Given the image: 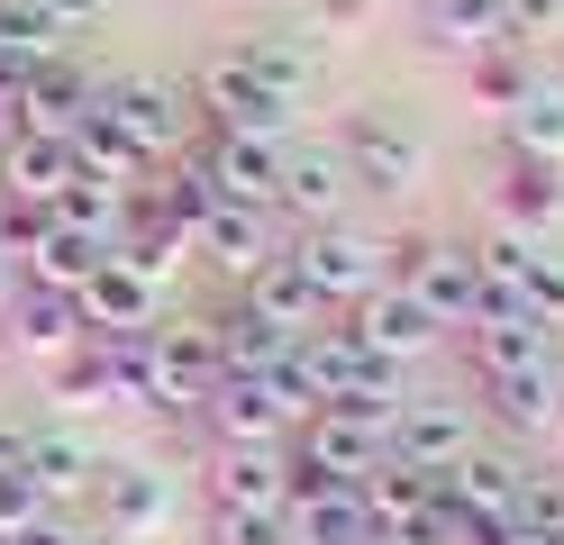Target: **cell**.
Masks as SVG:
<instances>
[{
	"label": "cell",
	"mask_w": 564,
	"mask_h": 545,
	"mask_svg": "<svg viewBox=\"0 0 564 545\" xmlns=\"http://www.w3.org/2000/svg\"><path fill=\"white\" fill-rule=\"evenodd\" d=\"M228 55H237L246 73H256V83H273L282 100H301L310 83H319V55H310V46H301V36H273V28H264V36H237V46H228Z\"/></svg>",
	"instance_id": "cell-32"
},
{
	"label": "cell",
	"mask_w": 564,
	"mask_h": 545,
	"mask_svg": "<svg viewBox=\"0 0 564 545\" xmlns=\"http://www.w3.org/2000/svg\"><path fill=\"white\" fill-rule=\"evenodd\" d=\"M155 382H164V418H192L209 391H219V327L209 318H155Z\"/></svg>",
	"instance_id": "cell-6"
},
{
	"label": "cell",
	"mask_w": 564,
	"mask_h": 545,
	"mask_svg": "<svg viewBox=\"0 0 564 545\" xmlns=\"http://www.w3.org/2000/svg\"><path fill=\"white\" fill-rule=\"evenodd\" d=\"M200 418H209V446H292V410L273 400V382L256 373H219V391L200 400Z\"/></svg>",
	"instance_id": "cell-14"
},
{
	"label": "cell",
	"mask_w": 564,
	"mask_h": 545,
	"mask_svg": "<svg viewBox=\"0 0 564 545\" xmlns=\"http://www.w3.org/2000/svg\"><path fill=\"white\" fill-rule=\"evenodd\" d=\"M10 128H19V91L0 83V145H10Z\"/></svg>",
	"instance_id": "cell-51"
},
{
	"label": "cell",
	"mask_w": 564,
	"mask_h": 545,
	"mask_svg": "<svg viewBox=\"0 0 564 545\" xmlns=\"http://www.w3.org/2000/svg\"><path fill=\"white\" fill-rule=\"evenodd\" d=\"M0 545H19V536H0Z\"/></svg>",
	"instance_id": "cell-56"
},
{
	"label": "cell",
	"mask_w": 564,
	"mask_h": 545,
	"mask_svg": "<svg viewBox=\"0 0 564 545\" xmlns=\"http://www.w3.org/2000/svg\"><path fill=\"white\" fill-rule=\"evenodd\" d=\"M419 46L455 55V64L501 46V0H429V10H419Z\"/></svg>",
	"instance_id": "cell-28"
},
{
	"label": "cell",
	"mask_w": 564,
	"mask_h": 545,
	"mask_svg": "<svg viewBox=\"0 0 564 545\" xmlns=\"http://www.w3.org/2000/svg\"><path fill=\"white\" fill-rule=\"evenodd\" d=\"M282 254H292V264L328 291V309H356L373 282H392V237L356 228V218H319V228H301Z\"/></svg>",
	"instance_id": "cell-3"
},
{
	"label": "cell",
	"mask_w": 564,
	"mask_h": 545,
	"mask_svg": "<svg viewBox=\"0 0 564 545\" xmlns=\"http://www.w3.org/2000/svg\"><path fill=\"white\" fill-rule=\"evenodd\" d=\"M100 100H110V119L147 145V164H173L192 145V100L173 83H147V73H128V83H100Z\"/></svg>",
	"instance_id": "cell-11"
},
{
	"label": "cell",
	"mask_w": 564,
	"mask_h": 545,
	"mask_svg": "<svg viewBox=\"0 0 564 545\" xmlns=\"http://www.w3.org/2000/svg\"><path fill=\"white\" fill-rule=\"evenodd\" d=\"M519 91H528V64H519V46H482V55H465V100H474V109L510 119V109H519Z\"/></svg>",
	"instance_id": "cell-37"
},
{
	"label": "cell",
	"mask_w": 564,
	"mask_h": 545,
	"mask_svg": "<svg viewBox=\"0 0 564 545\" xmlns=\"http://www.w3.org/2000/svg\"><path fill=\"white\" fill-rule=\"evenodd\" d=\"M10 455H19V427H0V464H10Z\"/></svg>",
	"instance_id": "cell-52"
},
{
	"label": "cell",
	"mask_w": 564,
	"mask_h": 545,
	"mask_svg": "<svg viewBox=\"0 0 564 545\" xmlns=\"http://www.w3.org/2000/svg\"><path fill=\"white\" fill-rule=\"evenodd\" d=\"M19 464H28V482L46 491V509L91 500V472H100V455L83 446L74 427H28V436H19Z\"/></svg>",
	"instance_id": "cell-21"
},
{
	"label": "cell",
	"mask_w": 564,
	"mask_h": 545,
	"mask_svg": "<svg viewBox=\"0 0 564 545\" xmlns=\"http://www.w3.org/2000/svg\"><path fill=\"white\" fill-rule=\"evenodd\" d=\"M55 218H64V228H83V237H100V246H119L128 192H119V182H100V173H74V182L55 192Z\"/></svg>",
	"instance_id": "cell-36"
},
{
	"label": "cell",
	"mask_w": 564,
	"mask_h": 545,
	"mask_svg": "<svg viewBox=\"0 0 564 545\" xmlns=\"http://www.w3.org/2000/svg\"><path fill=\"white\" fill-rule=\"evenodd\" d=\"M564 0H501V46H555Z\"/></svg>",
	"instance_id": "cell-43"
},
{
	"label": "cell",
	"mask_w": 564,
	"mask_h": 545,
	"mask_svg": "<svg viewBox=\"0 0 564 545\" xmlns=\"http://www.w3.org/2000/svg\"><path fill=\"white\" fill-rule=\"evenodd\" d=\"M528 482V464L510 446H465L446 472H437V509H510Z\"/></svg>",
	"instance_id": "cell-25"
},
{
	"label": "cell",
	"mask_w": 564,
	"mask_h": 545,
	"mask_svg": "<svg viewBox=\"0 0 564 545\" xmlns=\"http://www.w3.org/2000/svg\"><path fill=\"white\" fill-rule=\"evenodd\" d=\"M209 509H292V446H209L200 464Z\"/></svg>",
	"instance_id": "cell-9"
},
{
	"label": "cell",
	"mask_w": 564,
	"mask_h": 545,
	"mask_svg": "<svg viewBox=\"0 0 564 545\" xmlns=\"http://www.w3.org/2000/svg\"><path fill=\"white\" fill-rule=\"evenodd\" d=\"M546 436H555V446H564V410H555V427H546Z\"/></svg>",
	"instance_id": "cell-54"
},
{
	"label": "cell",
	"mask_w": 564,
	"mask_h": 545,
	"mask_svg": "<svg viewBox=\"0 0 564 545\" xmlns=\"http://www.w3.org/2000/svg\"><path fill=\"white\" fill-rule=\"evenodd\" d=\"M237 301L256 309L264 327H282V337H292V346H301V337H319V327L337 318V309H328V291L310 282V273L292 264V254H273L264 273H246V282H237Z\"/></svg>",
	"instance_id": "cell-18"
},
{
	"label": "cell",
	"mask_w": 564,
	"mask_h": 545,
	"mask_svg": "<svg viewBox=\"0 0 564 545\" xmlns=\"http://www.w3.org/2000/svg\"><path fill=\"white\" fill-rule=\"evenodd\" d=\"M392 282L446 327V337H465L474 309H482V264H474V246H455V237H392Z\"/></svg>",
	"instance_id": "cell-2"
},
{
	"label": "cell",
	"mask_w": 564,
	"mask_h": 545,
	"mask_svg": "<svg viewBox=\"0 0 564 545\" xmlns=\"http://www.w3.org/2000/svg\"><path fill=\"white\" fill-rule=\"evenodd\" d=\"M164 509H173V482L147 455H100V472H91V527L100 536H147V527H164Z\"/></svg>",
	"instance_id": "cell-8"
},
{
	"label": "cell",
	"mask_w": 564,
	"mask_h": 545,
	"mask_svg": "<svg viewBox=\"0 0 564 545\" xmlns=\"http://www.w3.org/2000/svg\"><path fill=\"white\" fill-rule=\"evenodd\" d=\"M546 237H519V228H491L482 246H474V264H482V282L491 291H519V273H528V254H538Z\"/></svg>",
	"instance_id": "cell-41"
},
{
	"label": "cell",
	"mask_w": 564,
	"mask_h": 545,
	"mask_svg": "<svg viewBox=\"0 0 564 545\" xmlns=\"http://www.w3.org/2000/svg\"><path fill=\"white\" fill-rule=\"evenodd\" d=\"M19 282H28V273H19V254H0V318H10V301H19Z\"/></svg>",
	"instance_id": "cell-50"
},
{
	"label": "cell",
	"mask_w": 564,
	"mask_h": 545,
	"mask_svg": "<svg viewBox=\"0 0 564 545\" xmlns=\"http://www.w3.org/2000/svg\"><path fill=\"white\" fill-rule=\"evenodd\" d=\"M155 209H164V218H173V228H183V237L200 228L209 209H219V182L200 173V155H173V173L155 182Z\"/></svg>",
	"instance_id": "cell-38"
},
{
	"label": "cell",
	"mask_w": 564,
	"mask_h": 545,
	"mask_svg": "<svg viewBox=\"0 0 564 545\" xmlns=\"http://www.w3.org/2000/svg\"><path fill=\"white\" fill-rule=\"evenodd\" d=\"M83 173L74 137H37V128H10V145H0V192H28V200H55L64 182Z\"/></svg>",
	"instance_id": "cell-26"
},
{
	"label": "cell",
	"mask_w": 564,
	"mask_h": 545,
	"mask_svg": "<svg viewBox=\"0 0 564 545\" xmlns=\"http://www.w3.org/2000/svg\"><path fill=\"white\" fill-rule=\"evenodd\" d=\"M100 527H74V519H64V509H46V519H28L19 527V545H91Z\"/></svg>",
	"instance_id": "cell-47"
},
{
	"label": "cell",
	"mask_w": 564,
	"mask_h": 545,
	"mask_svg": "<svg viewBox=\"0 0 564 545\" xmlns=\"http://www.w3.org/2000/svg\"><path fill=\"white\" fill-rule=\"evenodd\" d=\"M292 455L310 472H328V482H365V472L382 464V427L356 418V410H337V400H319V410L292 427Z\"/></svg>",
	"instance_id": "cell-13"
},
{
	"label": "cell",
	"mask_w": 564,
	"mask_h": 545,
	"mask_svg": "<svg viewBox=\"0 0 564 545\" xmlns=\"http://www.w3.org/2000/svg\"><path fill=\"white\" fill-rule=\"evenodd\" d=\"M510 519L528 536H564V464H528V482L510 500Z\"/></svg>",
	"instance_id": "cell-39"
},
{
	"label": "cell",
	"mask_w": 564,
	"mask_h": 545,
	"mask_svg": "<svg viewBox=\"0 0 564 545\" xmlns=\"http://www.w3.org/2000/svg\"><path fill=\"white\" fill-rule=\"evenodd\" d=\"M474 446V418H465V400H401L392 427H382V455L392 464H419V472H446L455 455Z\"/></svg>",
	"instance_id": "cell-15"
},
{
	"label": "cell",
	"mask_w": 564,
	"mask_h": 545,
	"mask_svg": "<svg viewBox=\"0 0 564 545\" xmlns=\"http://www.w3.org/2000/svg\"><path fill=\"white\" fill-rule=\"evenodd\" d=\"M209 545H292V519H273V509H209Z\"/></svg>",
	"instance_id": "cell-42"
},
{
	"label": "cell",
	"mask_w": 564,
	"mask_h": 545,
	"mask_svg": "<svg viewBox=\"0 0 564 545\" xmlns=\"http://www.w3.org/2000/svg\"><path fill=\"white\" fill-rule=\"evenodd\" d=\"M192 254L219 282H246V273H264L273 254H282V209H256V200H219L192 228Z\"/></svg>",
	"instance_id": "cell-7"
},
{
	"label": "cell",
	"mask_w": 564,
	"mask_h": 545,
	"mask_svg": "<svg viewBox=\"0 0 564 545\" xmlns=\"http://www.w3.org/2000/svg\"><path fill=\"white\" fill-rule=\"evenodd\" d=\"M465 355H474V382L482 373H519V363H546L555 355V327L519 301V291H491L482 282V309L465 327Z\"/></svg>",
	"instance_id": "cell-5"
},
{
	"label": "cell",
	"mask_w": 564,
	"mask_h": 545,
	"mask_svg": "<svg viewBox=\"0 0 564 545\" xmlns=\"http://www.w3.org/2000/svg\"><path fill=\"white\" fill-rule=\"evenodd\" d=\"M28 519H46V491L28 482V464L10 455V464H0V536H19Z\"/></svg>",
	"instance_id": "cell-45"
},
{
	"label": "cell",
	"mask_w": 564,
	"mask_h": 545,
	"mask_svg": "<svg viewBox=\"0 0 564 545\" xmlns=\"http://www.w3.org/2000/svg\"><path fill=\"white\" fill-rule=\"evenodd\" d=\"M346 192H356V173H346L337 145H310V137L282 145V192H273L282 218H301V228H319V218H346Z\"/></svg>",
	"instance_id": "cell-16"
},
{
	"label": "cell",
	"mask_w": 564,
	"mask_h": 545,
	"mask_svg": "<svg viewBox=\"0 0 564 545\" xmlns=\"http://www.w3.org/2000/svg\"><path fill=\"white\" fill-rule=\"evenodd\" d=\"M519 301L538 309L546 327H564V254H555V246H538V254H528V273H519Z\"/></svg>",
	"instance_id": "cell-44"
},
{
	"label": "cell",
	"mask_w": 564,
	"mask_h": 545,
	"mask_svg": "<svg viewBox=\"0 0 564 545\" xmlns=\"http://www.w3.org/2000/svg\"><path fill=\"white\" fill-rule=\"evenodd\" d=\"M209 327H219V373H273V363L282 355H292V337H282V327H264L256 309H246V301H228L219 318H209Z\"/></svg>",
	"instance_id": "cell-30"
},
{
	"label": "cell",
	"mask_w": 564,
	"mask_h": 545,
	"mask_svg": "<svg viewBox=\"0 0 564 545\" xmlns=\"http://www.w3.org/2000/svg\"><path fill=\"white\" fill-rule=\"evenodd\" d=\"M55 237V200H28V192H0V254H37Z\"/></svg>",
	"instance_id": "cell-40"
},
{
	"label": "cell",
	"mask_w": 564,
	"mask_h": 545,
	"mask_svg": "<svg viewBox=\"0 0 564 545\" xmlns=\"http://www.w3.org/2000/svg\"><path fill=\"white\" fill-rule=\"evenodd\" d=\"M382 545H455V519H446V509H419V519L382 527Z\"/></svg>",
	"instance_id": "cell-46"
},
{
	"label": "cell",
	"mask_w": 564,
	"mask_h": 545,
	"mask_svg": "<svg viewBox=\"0 0 564 545\" xmlns=\"http://www.w3.org/2000/svg\"><path fill=\"white\" fill-rule=\"evenodd\" d=\"M100 264H110V246H100V237H83V228H64V218H55V237L37 246V254H28V282H46V291H83Z\"/></svg>",
	"instance_id": "cell-34"
},
{
	"label": "cell",
	"mask_w": 564,
	"mask_h": 545,
	"mask_svg": "<svg viewBox=\"0 0 564 545\" xmlns=\"http://www.w3.org/2000/svg\"><path fill=\"white\" fill-rule=\"evenodd\" d=\"M282 145H292V137H237V128H209V137H200V173L219 182V200H256V209H273V192H282Z\"/></svg>",
	"instance_id": "cell-17"
},
{
	"label": "cell",
	"mask_w": 564,
	"mask_h": 545,
	"mask_svg": "<svg viewBox=\"0 0 564 545\" xmlns=\"http://www.w3.org/2000/svg\"><path fill=\"white\" fill-rule=\"evenodd\" d=\"M10 346L28 355V363H55L74 337H91V318H83V301L74 291H46V282H19V301H10Z\"/></svg>",
	"instance_id": "cell-20"
},
{
	"label": "cell",
	"mask_w": 564,
	"mask_h": 545,
	"mask_svg": "<svg viewBox=\"0 0 564 545\" xmlns=\"http://www.w3.org/2000/svg\"><path fill=\"white\" fill-rule=\"evenodd\" d=\"M46 55H64V28L37 10V0H0V83L19 91Z\"/></svg>",
	"instance_id": "cell-29"
},
{
	"label": "cell",
	"mask_w": 564,
	"mask_h": 545,
	"mask_svg": "<svg viewBox=\"0 0 564 545\" xmlns=\"http://www.w3.org/2000/svg\"><path fill=\"white\" fill-rule=\"evenodd\" d=\"M356 19H365V0H319V28H328V36H337V28H356Z\"/></svg>",
	"instance_id": "cell-49"
},
{
	"label": "cell",
	"mask_w": 564,
	"mask_h": 545,
	"mask_svg": "<svg viewBox=\"0 0 564 545\" xmlns=\"http://www.w3.org/2000/svg\"><path fill=\"white\" fill-rule=\"evenodd\" d=\"M74 301H83V318H91V337H147V327L164 318V282H147L137 264H119V254H110V264H100Z\"/></svg>",
	"instance_id": "cell-19"
},
{
	"label": "cell",
	"mask_w": 564,
	"mask_h": 545,
	"mask_svg": "<svg viewBox=\"0 0 564 545\" xmlns=\"http://www.w3.org/2000/svg\"><path fill=\"white\" fill-rule=\"evenodd\" d=\"M37 373H46L55 410H110L119 400V337H74L55 363H37Z\"/></svg>",
	"instance_id": "cell-23"
},
{
	"label": "cell",
	"mask_w": 564,
	"mask_h": 545,
	"mask_svg": "<svg viewBox=\"0 0 564 545\" xmlns=\"http://www.w3.org/2000/svg\"><path fill=\"white\" fill-rule=\"evenodd\" d=\"M74 155H83V173H100V182H119V192H137L155 164H147V145H137L119 119H110V100H91L83 119H74Z\"/></svg>",
	"instance_id": "cell-27"
},
{
	"label": "cell",
	"mask_w": 564,
	"mask_h": 545,
	"mask_svg": "<svg viewBox=\"0 0 564 545\" xmlns=\"http://www.w3.org/2000/svg\"><path fill=\"white\" fill-rule=\"evenodd\" d=\"M192 119H200V128H237V137H292L301 100H282V91L256 83L237 55H219V64L200 73V91H192Z\"/></svg>",
	"instance_id": "cell-4"
},
{
	"label": "cell",
	"mask_w": 564,
	"mask_h": 545,
	"mask_svg": "<svg viewBox=\"0 0 564 545\" xmlns=\"http://www.w3.org/2000/svg\"><path fill=\"white\" fill-rule=\"evenodd\" d=\"M37 10H46L55 28H83V19H100V0H37Z\"/></svg>",
	"instance_id": "cell-48"
},
{
	"label": "cell",
	"mask_w": 564,
	"mask_h": 545,
	"mask_svg": "<svg viewBox=\"0 0 564 545\" xmlns=\"http://www.w3.org/2000/svg\"><path fill=\"white\" fill-rule=\"evenodd\" d=\"M292 545H382V527H373V509L356 500V482H346L328 500L292 509Z\"/></svg>",
	"instance_id": "cell-31"
},
{
	"label": "cell",
	"mask_w": 564,
	"mask_h": 545,
	"mask_svg": "<svg viewBox=\"0 0 564 545\" xmlns=\"http://www.w3.org/2000/svg\"><path fill=\"white\" fill-rule=\"evenodd\" d=\"M555 545H564V536H555Z\"/></svg>",
	"instance_id": "cell-57"
},
{
	"label": "cell",
	"mask_w": 564,
	"mask_h": 545,
	"mask_svg": "<svg viewBox=\"0 0 564 545\" xmlns=\"http://www.w3.org/2000/svg\"><path fill=\"white\" fill-rule=\"evenodd\" d=\"M91 545H119V536H91Z\"/></svg>",
	"instance_id": "cell-55"
},
{
	"label": "cell",
	"mask_w": 564,
	"mask_h": 545,
	"mask_svg": "<svg viewBox=\"0 0 564 545\" xmlns=\"http://www.w3.org/2000/svg\"><path fill=\"white\" fill-rule=\"evenodd\" d=\"M510 145H528V155H546V164H564V83H546V73H528V91H519V109H510Z\"/></svg>",
	"instance_id": "cell-35"
},
{
	"label": "cell",
	"mask_w": 564,
	"mask_h": 545,
	"mask_svg": "<svg viewBox=\"0 0 564 545\" xmlns=\"http://www.w3.org/2000/svg\"><path fill=\"white\" fill-rule=\"evenodd\" d=\"M100 100V83L83 64H64V55H46L37 73L19 83V128H37V137H74V119Z\"/></svg>",
	"instance_id": "cell-24"
},
{
	"label": "cell",
	"mask_w": 564,
	"mask_h": 545,
	"mask_svg": "<svg viewBox=\"0 0 564 545\" xmlns=\"http://www.w3.org/2000/svg\"><path fill=\"white\" fill-rule=\"evenodd\" d=\"M356 500L373 509V527H392V519H419V509H437V472H419V464H392L382 455L365 482H356Z\"/></svg>",
	"instance_id": "cell-33"
},
{
	"label": "cell",
	"mask_w": 564,
	"mask_h": 545,
	"mask_svg": "<svg viewBox=\"0 0 564 545\" xmlns=\"http://www.w3.org/2000/svg\"><path fill=\"white\" fill-rule=\"evenodd\" d=\"M482 400L510 436H546L564 410V363L546 355V363H519V373H482Z\"/></svg>",
	"instance_id": "cell-22"
},
{
	"label": "cell",
	"mask_w": 564,
	"mask_h": 545,
	"mask_svg": "<svg viewBox=\"0 0 564 545\" xmlns=\"http://www.w3.org/2000/svg\"><path fill=\"white\" fill-rule=\"evenodd\" d=\"M510 545H555V536H528V527H519V536H510Z\"/></svg>",
	"instance_id": "cell-53"
},
{
	"label": "cell",
	"mask_w": 564,
	"mask_h": 545,
	"mask_svg": "<svg viewBox=\"0 0 564 545\" xmlns=\"http://www.w3.org/2000/svg\"><path fill=\"white\" fill-rule=\"evenodd\" d=\"M337 318H346V337H356V346L392 355V363H419V355H437V346H446V327L419 309L401 282H373L365 301H356V309H337Z\"/></svg>",
	"instance_id": "cell-10"
},
{
	"label": "cell",
	"mask_w": 564,
	"mask_h": 545,
	"mask_svg": "<svg viewBox=\"0 0 564 545\" xmlns=\"http://www.w3.org/2000/svg\"><path fill=\"white\" fill-rule=\"evenodd\" d=\"M491 218L519 237H546L564 218V164L528 155V145H501V164H491Z\"/></svg>",
	"instance_id": "cell-12"
},
{
	"label": "cell",
	"mask_w": 564,
	"mask_h": 545,
	"mask_svg": "<svg viewBox=\"0 0 564 545\" xmlns=\"http://www.w3.org/2000/svg\"><path fill=\"white\" fill-rule=\"evenodd\" d=\"M337 155L356 173V192H419L429 164H437V145H429V128H419L410 109H346Z\"/></svg>",
	"instance_id": "cell-1"
}]
</instances>
